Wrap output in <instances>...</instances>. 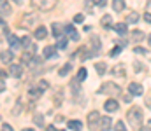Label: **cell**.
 I'll use <instances>...</instances> for the list:
<instances>
[{"instance_id": "obj_6", "label": "cell", "mask_w": 151, "mask_h": 131, "mask_svg": "<svg viewBox=\"0 0 151 131\" xmlns=\"http://www.w3.org/2000/svg\"><path fill=\"white\" fill-rule=\"evenodd\" d=\"M56 45H46L44 47V52H42V56H44V59H51V58H55V54H56Z\"/></svg>"}, {"instance_id": "obj_32", "label": "cell", "mask_w": 151, "mask_h": 131, "mask_svg": "<svg viewBox=\"0 0 151 131\" xmlns=\"http://www.w3.org/2000/svg\"><path fill=\"white\" fill-rule=\"evenodd\" d=\"M119 51H121V45H118V47H114V49H111V52H109V54H111V56H118V54H119Z\"/></svg>"}, {"instance_id": "obj_44", "label": "cell", "mask_w": 151, "mask_h": 131, "mask_svg": "<svg viewBox=\"0 0 151 131\" xmlns=\"http://www.w3.org/2000/svg\"><path fill=\"white\" fill-rule=\"evenodd\" d=\"M46 130H47V131H55V124H49V126H47Z\"/></svg>"}, {"instance_id": "obj_36", "label": "cell", "mask_w": 151, "mask_h": 131, "mask_svg": "<svg viewBox=\"0 0 151 131\" xmlns=\"http://www.w3.org/2000/svg\"><path fill=\"white\" fill-rule=\"evenodd\" d=\"M134 51H135V54H142V56H144V54L148 52V51H146V49H142V47H135Z\"/></svg>"}, {"instance_id": "obj_5", "label": "cell", "mask_w": 151, "mask_h": 131, "mask_svg": "<svg viewBox=\"0 0 151 131\" xmlns=\"http://www.w3.org/2000/svg\"><path fill=\"white\" fill-rule=\"evenodd\" d=\"M128 93H130V94H134V96H142L144 87L141 86V84H137V82H132V84L128 86Z\"/></svg>"}, {"instance_id": "obj_21", "label": "cell", "mask_w": 151, "mask_h": 131, "mask_svg": "<svg viewBox=\"0 0 151 131\" xmlns=\"http://www.w3.org/2000/svg\"><path fill=\"white\" fill-rule=\"evenodd\" d=\"M67 126H69V130L79 131L81 128H83V123H81V121H69V123H67Z\"/></svg>"}, {"instance_id": "obj_33", "label": "cell", "mask_w": 151, "mask_h": 131, "mask_svg": "<svg viewBox=\"0 0 151 131\" xmlns=\"http://www.w3.org/2000/svg\"><path fill=\"white\" fill-rule=\"evenodd\" d=\"M21 44H23V47L27 49V47L32 44V42H30V37H23V39H21Z\"/></svg>"}, {"instance_id": "obj_50", "label": "cell", "mask_w": 151, "mask_h": 131, "mask_svg": "<svg viewBox=\"0 0 151 131\" xmlns=\"http://www.w3.org/2000/svg\"><path fill=\"white\" fill-rule=\"evenodd\" d=\"M150 124H151V121H150Z\"/></svg>"}, {"instance_id": "obj_31", "label": "cell", "mask_w": 151, "mask_h": 131, "mask_svg": "<svg viewBox=\"0 0 151 131\" xmlns=\"http://www.w3.org/2000/svg\"><path fill=\"white\" fill-rule=\"evenodd\" d=\"M56 40H58V42H56V47H60V49H65V47H67V39H65L63 35L58 37Z\"/></svg>"}, {"instance_id": "obj_35", "label": "cell", "mask_w": 151, "mask_h": 131, "mask_svg": "<svg viewBox=\"0 0 151 131\" xmlns=\"http://www.w3.org/2000/svg\"><path fill=\"white\" fill-rule=\"evenodd\" d=\"M83 19H84L83 14H76L74 16V23H83Z\"/></svg>"}, {"instance_id": "obj_20", "label": "cell", "mask_w": 151, "mask_h": 131, "mask_svg": "<svg viewBox=\"0 0 151 131\" xmlns=\"http://www.w3.org/2000/svg\"><path fill=\"white\" fill-rule=\"evenodd\" d=\"M21 59H23V63H25V65H32V61H34V52L27 51V52L21 56Z\"/></svg>"}, {"instance_id": "obj_48", "label": "cell", "mask_w": 151, "mask_h": 131, "mask_svg": "<svg viewBox=\"0 0 151 131\" xmlns=\"http://www.w3.org/2000/svg\"><path fill=\"white\" fill-rule=\"evenodd\" d=\"M150 45H151V35H150Z\"/></svg>"}, {"instance_id": "obj_47", "label": "cell", "mask_w": 151, "mask_h": 131, "mask_svg": "<svg viewBox=\"0 0 151 131\" xmlns=\"http://www.w3.org/2000/svg\"><path fill=\"white\" fill-rule=\"evenodd\" d=\"M14 2H16V4H21V0H14Z\"/></svg>"}, {"instance_id": "obj_17", "label": "cell", "mask_w": 151, "mask_h": 131, "mask_svg": "<svg viewBox=\"0 0 151 131\" xmlns=\"http://www.w3.org/2000/svg\"><path fill=\"white\" fill-rule=\"evenodd\" d=\"M63 30H65V33H67V35H69L72 40H79V35L76 33V30H74V26H72V25H67Z\"/></svg>"}, {"instance_id": "obj_11", "label": "cell", "mask_w": 151, "mask_h": 131, "mask_svg": "<svg viewBox=\"0 0 151 131\" xmlns=\"http://www.w3.org/2000/svg\"><path fill=\"white\" fill-rule=\"evenodd\" d=\"M11 5H9V2L7 0H0V16H9L11 14Z\"/></svg>"}, {"instance_id": "obj_4", "label": "cell", "mask_w": 151, "mask_h": 131, "mask_svg": "<svg viewBox=\"0 0 151 131\" xmlns=\"http://www.w3.org/2000/svg\"><path fill=\"white\" fill-rule=\"evenodd\" d=\"M34 23H35V16H34V14H25V16L21 18V21H19V26H23V28H30Z\"/></svg>"}, {"instance_id": "obj_13", "label": "cell", "mask_w": 151, "mask_h": 131, "mask_svg": "<svg viewBox=\"0 0 151 131\" xmlns=\"http://www.w3.org/2000/svg\"><path fill=\"white\" fill-rule=\"evenodd\" d=\"M7 40H9V45H11L12 49L21 47V39H18L16 35H7Z\"/></svg>"}, {"instance_id": "obj_2", "label": "cell", "mask_w": 151, "mask_h": 131, "mask_svg": "<svg viewBox=\"0 0 151 131\" xmlns=\"http://www.w3.org/2000/svg\"><path fill=\"white\" fill-rule=\"evenodd\" d=\"M99 93L100 94H109V96H118L121 93V89H119V86H116L114 82H106L104 86L99 89Z\"/></svg>"}, {"instance_id": "obj_10", "label": "cell", "mask_w": 151, "mask_h": 131, "mask_svg": "<svg viewBox=\"0 0 151 131\" xmlns=\"http://www.w3.org/2000/svg\"><path fill=\"white\" fill-rule=\"evenodd\" d=\"M0 59H2V63L11 65V63H12V59H14L12 51H2V52H0Z\"/></svg>"}, {"instance_id": "obj_30", "label": "cell", "mask_w": 151, "mask_h": 131, "mask_svg": "<svg viewBox=\"0 0 151 131\" xmlns=\"http://www.w3.org/2000/svg\"><path fill=\"white\" fill-rule=\"evenodd\" d=\"M86 74H88V72H86V68H81V70L77 72V77H76V81H77V82H83V81L86 79Z\"/></svg>"}, {"instance_id": "obj_45", "label": "cell", "mask_w": 151, "mask_h": 131, "mask_svg": "<svg viewBox=\"0 0 151 131\" xmlns=\"http://www.w3.org/2000/svg\"><path fill=\"white\" fill-rule=\"evenodd\" d=\"M4 89H5V84H4V81H2V82H0V91H4Z\"/></svg>"}, {"instance_id": "obj_34", "label": "cell", "mask_w": 151, "mask_h": 131, "mask_svg": "<svg viewBox=\"0 0 151 131\" xmlns=\"http://www.w3.org/2000/svg\"><path fill=\"white\" fill-rule=\"evenodd\" d=\"M47 86H49V82H47V81H40V82H39V87H40L42 91H46Z\"/></svg>"}, {"instance_id": "obj_1", "label": "cell", "mask_w": 151, "mask_h": 131, "mask_svg": "<svg viewBox=\"0 0 151 131\" xmlns=\"http://www.w3.org/2000/svg\"><path fill=\"white\" fill-rule=\"evenodd\" d=\"M127 119L134 128H141L142 126V110L139 107H132L127 114Z\"/></svg>"}, {"instance_id": "obj_40", "label": "cell", "mask_w": 151, "mask_h": 131, "mask_svg": "<svg viewBox=\"0 0 151 131\" xmlns=\"http://www.w3.org/2000/svg\"><path fill=\"white\" fill-rule=\"evenodd\" d=\"M2 130H5V131H11L12 128H11V124H7V123H4V124H2Z\"/></svg>"}, {"instance_id": "obj_28", "label": "cell", "mask_w": 151, "mask_h": 131, "mask_svg": "<svg viewBox=\"0 0 151 131\" xmlns=\"http://www.w3.org/2000/svg\"><path fill=\"white\" fill-rule=\"evenodd\" d=\"M91 44H93V45H91V47H93V52H99V51H100V40H99L97 35L91 37Z\"/></svg>"}, {"instance_id": "obj_37", "label": "cell", "mask_w": 151, "mask_h": 131, "mask_svg": "<svg viewBox=\"0 0 151 131\" xmlns=\"http://www.w3.org/2000/svg\"><path fill=\"white\" fill-rule=\"evenodd\" d=\"M114 128H116L118 131H123V130H125V124L119 121V123H116V124H114Z\"/></svg>"}, {"instance_id": "obj_8", "label": "cell", "mask_w": 151, "mask_h": 131, "mask_svg": "<svg viewBox=\"0 0 151 131\" xmlns=\"http://www.w3.org/2000/svg\"><path fill=\"white\" fill-rule=\"evenodd\" d=\"M100 121V114L99 112H90V115H88V126L90 128H95V124Z\"/></svg>"}, {"instance_id": "obj_49", "label": "cell", "mask_w": 151, "mask_h": 131, "mask_svg": "<svg viewBox=\"0 0 151 131\" xmlns=\"http://www.w3.org/2000/svg\"><path fill=\"white\" fill-rule=\"evenodd\" d=\"M150 5H151V0H150Z\"/></svg>"}, {"instance_id": "obj_24", "label": "cell", "mask_w": 151, "mask_h": 131, "mask_svg": "<svg viewBox=\"0 0 151 131\" xmlns=\"http://www.w3.org/2000/svg\"><path fill=\"white\" fill-rule=\"evenodd\" d=\"M100 23H102V26H104V28H111L113 18H111L109 14H106V16H102V21H100Z\"/></svg>"}, {"instance_id": "obj_26", "label": "cell", "mask_w": 151, "mask_h": 131, "mask_svg": "<svg viewBox=\"0 0 151 131\" xmlns=\"http://www.w3.org/2000/svg\"><path fill=\"white\" fill-rule=\"evenodd\" d=\"M34 123H35V126H39V128H44V115L42 114H35L34 115Z\"/></svg>"}, {"instance_id": "obj_14", "label": "cell", "mask_w": 151, "mask_h": 131, "mask_svg": "<svg viewBox=\"0 0 151 131\" xmlns=\"http://www.w3.org/2000/svg\"><path fill=\"white\" fill-rule=\"evenodd\" d=\"M40 93H42V89L39 86H30V89H28V96L32 100H37L39 96H40Z\"/></svg>"}, {"instance_id": "obj_22", "label": "cell", "mask_w": 151, "mask_h": 131, "mask_svg": "<svg viewBox=\"0 0 151 131\" xmlns=\"http://www.w3.org/2000/svg\"><path fill=\"white\" fill-rule=\"evenodd\" d=\"M70 70H72V63H67V65H63V67L60 68V72H58V74H60L62 77H65V75H69V74H70Z\"/></svg>"}, {"instance_id": "obj_12", "label": "cell", "mask_w": 151, "mask_h": 131, "mask_svg": "<svg viewBox=\"0 0 151 131\" xmlns=\"http://www.w3.org/2000/svg\"><path fill=\"white\" fill-rule=\"evenodd\" d=\"M104 108H106L107 112H116V110L119 108V103H118L116 100H113V98H111V100H107V101H106Z\"/></svg>"}, {"instance_id": "obj_7", "label": "cell", "mask_w": 151, "mask_h": 131, "mask_svg": "<svg viewBox=\"0 0 151 131\" xmlns=\"http://www.w3.org/2000/svg\"><path fill=\"white\" fill-rule=\"evenodd\" d=\"M9 75L19 79L23 75V65H11V70H9Z\"/></svg>"}, {"instance_id": "obj_19", "label": "cell", "mask_w": 151, "mask_h": 131, "mask_svg": "<svg viewBox=\"0 0 151 131\" xmlns=\"http://www.w3.org/2000/svg\"><path fill=\"white\" fill-rule=\"evenodd\" d=\"M51 30H53V35H55L56 39L63 35V32H62V26H60L58 23H53V25H51Z\"/></svg>"}, {"instance_id": "obj_38", "label": "cell", "mask_w": 151, "mask_h": 131, "mask_svg": "<svg viewBox=\"0 0 151 131\" xmlns=\"http://www.w3.org/2000/svg\"><path fill=\"white\" fill-rule=\"evenodd\" d=\"M95 5H99V7H104V5H106V0H95Z\"/></svg>"}, {"instance_id": "obj_29", "label": "cell", "mask_w": 151, "mask_h": 131, "mask_svg": "<svg viewBox=\"0 0 151 131\" xmlns=\"http://www.w3.org/2000/svg\"><path fill=\"white\" fill-rule=\"evenodd\" d=\"M95 70L99 72V75H104L106 70H107V67H106V63H95Z\"/></svg>"}, {"instance_id": "obj_23", "label": "cell", "mask_w": 151, "mask_h": 131, "mask_svg": "<svg viewBox=\"0 0 151 131\" xmlns=\"http://www.w3.org/2000/svg\"><path fill=\"white\" fill-rule=\"evenodd\" d=\"M127 21H128V23H132V25H134V23H137V21H139V14H137L135 11L128 12V16H127Z\"/></svg>"}, {"instance_id": "obj_42", "label": "cell", "mask_w": 151, "mask_h": 131, "mask_svg": "<svg viewBox=\"0 0 151 131\" xmlns=\"http://www.w3.org/2000/svg\"><path fill=\"white\" fill-rule=\"evenodd\" d=\"M135 70H137V72H141V70H144V68L141 67V63H137V61H135Z\"/></svg>"}, {"instance_id": "obj_43", "label": "cell", "mask_w": 151, "mask_h": 131, "mask_svg": "<svg viewBox=\"0 0 151 131\" xmlns=\"http://www.w3.org/2000/svg\"><path fill=\"white\" fill-rule=\"evenodd\" d=\"M7 77V72H4V70H0V79H5Z\"/></svg>"}, {"instance_id": "obj_27", "label": "cell", "mask_w": 151, "mask_h": 131, "mask_svg": "<svg viewBox=\"0 0 151 131\" xmlns=\"http://www.w3.org/2000/svg\"><path fill=\"white\" fill-rule=\"evenodd\" d=\"M113 74H116L118 77H123L125 75V65H116L113 68Z\"/></svg>"}, {"instance_id": "obj_18", "label": "cell", "mask_w": 151, "mask_h": 131, "mask_svg": "<svg viewBox=\"0 0 151 131\" xmlns=\"http://www.w3.org/2000/svg\"><path fill=\"white\" fill-rule=\"evenodd\" d=\"M113 11L114 12H121L125 9V0H113Z\"/></svg>"}, {"instance_id": "obj_3", "label": "cell", "mask_w": 151, "mask_h": 131, "mask_svg": "<svg viewBox=\"0 0 151 131\" xmlns=\"http://www.w3.org/2000/svg\"><path fill=\"white\" fill-rule=\"evenodd\" d=\"M34 4L40 11H51L56 5V0H34Z\"/></svg>"}, {"instance_id": "obj_16", "label": "cell", "mask_w": 151, "mask_h": 131, "mask_svg": "<svg viewBox=\"0 0 151 131\" xmlns=\"http://www.w3.org/2000/svg\"><path fill=\"white\" fill-rule=\"evenodd\" d=\"M34 35H35V39H37V40L46 39V37H47V28H46V26H39L37 30H35V33H34Z\"/></svg>"}, {"instance_id": "obj_15", "label": "cell", "mask_w": 151, "mask_h": 131, "mask_svg": "<svg viewBox=\"0 0 151 131\" xmlns=\"http://www.w3.org/2000/svg\"><path fill=\"white\" fill-rule=\"evenodd\" d=\"M114 32H116L118 35H125V33L128 32L127 23H116V25H114Z\"/></svg>"}, {"instance_id": "obj_39", "label": "cell", "mask_w": 151, "mask_h": 131, "mask_svg": "<svg viewBox=\"0 0 151 131\" xmlns=\"http://www.w3.org/2000/svg\"><path fill=\"white\" fill-rule=\"evenodd\" d=\"M142 18H144V19H146V21H148V23L151 25V12H146V14H144Z\"/></svg>"}, {"instance_id": "obj_9", "label": "cell", "mask_w": 151, "mask_h": 131, "mask_svg": "<svg viewBox=\"0 0 151 131\" xmlns=\"http://www.w3.org/2000/svg\"><path fill=\"white\" fill-rule=\"evenodd\" d=\"M111 124H113V121H111L109 115H104V117H100V121H99V128H100V130H109Z\"/></svg>"}, {"instance_id": "obj_25", "label": "cell", "mask_w": 151, "mask_h": 131, "mask_svg": "<svg viewBox=\"0 0 151 131\" xmlns=\"http://www.w3.org/2000/svg\"><path fill=\"white\" fill-rule=\"evenodd\" d=\"M144 39V33L141 32V30H134L132 32V40H135V42H141Z\"/></svg>"}, {"instance_id": "obj_46", "label": "cell", "mask_w": 151, "mask_h": 131, "mask_svg": "<svg viewBox=\"0 0 151 131\" xmlns=\"http://www.w3.org/2000/svg\"><path fill=\"white\" fill-rule=\"evenodd\" d=\"M84 2H86V4H91V0H84Z\"/></svg>"}, {"instance_id": "obj_41", "label": "cell", "mask_w": 151, "mask_h": 131, "mask_svg": "<svg viewBox=\"0 0 151 131\" xmlns=\"http://www.w3.org/2000/svg\"><path fill=\"white\" fill-rule=\"evenodd\" d=\"M63 121H65V119H63L62 115H56V117H55V123H58V124H60V123H63Z\"/></svg>"}]
</instances>
